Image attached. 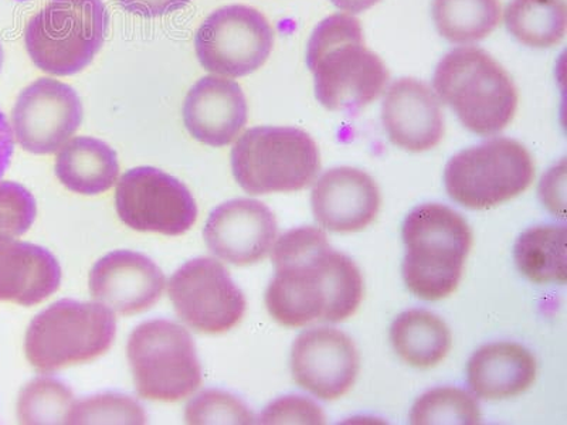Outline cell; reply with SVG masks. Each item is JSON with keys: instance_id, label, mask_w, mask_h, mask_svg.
Segmentation results:
<instances>
[{"instance_id": "obj_5", "label": "cell", "mask_w": 567, "mask_h": 425, "mask_svg": "<svg viewBox=\"0 0 567 425\" xmlns=\"http://www.w3.org/2000/svg\"><path fill=\"white\" fill-rule=\"evenodd\" d=\"M233 176L250 195L291 194L310 186L321 170L317 142L292 126L247 129L231 149Z\"/></svg>"}, {"instance_id": "obj_35", "label": "cell", "mask_w": 567, "mask_h": 425, "mask_svg": "<svg viewBox=\"0 0 567 425\" xmlns=\"http://www.w3.org/2000/svg\"><path fill=\"white\" fill-rule=\"evenodd\" d=\"M331 2L336 4L338 9L343 10V12L358 14L374 7L379 0H331Z\"/></svg>"}, {"instance_id": "obj_24", "label": "cell", "mask_w": 567, "mask_h": 425, "mask_svg": "<svg viewBox=\"0 0 567 425\" xmlns=\"http://www.w3.org/2000/svg\"><path fill=\"white\" fill-rule=\"evenodd\" d=\"M566 227H530L515 245V262L523 276L535 283H566Z\"/></svg>"}, {"instance_id": "obj_10", "label": "cell", "mask_w": 567, "mask_h": 425, "mask_svg": "<svg viewBox=\"0 0 567 425\" xmlns=\"http://www.w3.org/2000/svg\"><path fill=\"white\" fill-rule=\"evenodd\" d=\"M275 30L265 14L246 4L215 10L195 35L197 59L210 74L239 79L265 65Z\"/></svg>"}, {"instance_id": "obj_34", "label": "cell", "mask_w": 567, "mask_h": 425, "mask_svg": "<svg viewBox=\"0 0 567 425\" xmlns=\"http://www.w3.org/2000/svg\"><path fill=\"white\" fill-rule=\"evenodd\" d=\"M13 149L12 126L8 123L7 116L0 111V182H2L3 175L7 174Z\"/></svg>"}, {"instance_id": "obj_33", "label": "cell", "mask_w": 567, "mask_h": 425, "mask_svg": "<svg viewBox=\"0 0 567 425\" xmlns=\"http://www.w3.org/2000/svg\"><path fill=\"white\" fill-rule=\"evenodd\" d=\"M116 2L128 13L152 19L176 12L189 4L190 0H116Z\"/></svg>"}, {"instance_id": "obj_12", "label": "cell", "mask_w": 567, "mask_h": 425, "mask_svg": "<svg viewBox=\"0 0 567 425\" xmlns=\"http://www.w3.org/2000/svg\"><path fill=\"white\" fill-rule=\"evenodd\" d=\"M120 219L131 229L181 236L197 219V206L189 189L159 169L135 168L121 177L115 191Z\"/></svg>"}, {"instance_id": "obj_30", "label": "cell", "mask_w": 567, "mask_h": 425, "mask_svg": "<svg viewBox=\"0 0 567 425\" xmlns=\"http://www.w3.org/2000/svg\"><path fill=\"white\" fill-rule=\"evenodd\" d=\"M187 424H241L256 423L255 414L241 402L221 390H206L187 404L185 412Z\"/></svg>"}, {"instance_id": "obj_14", "label": "cell", "mask_w": 567, "mask_h": 425, "mask_svg": "<svg viewBox=\"0 0 567 425\" xmlns=\"http://www.w3.org/2000/svg\"><path fill=\"white\" fill-rule=\"evenodd\" d=\"M361 367L351 338L338 329L313 328L296 339L291 352L293 381L323 402L346 396Z\"/></svg>"}, {"instance_id": "obj_17", "label": "cell", "mask_w": 567, "mask_h": 425, "mask_svg": "<svg viewBox=\"0 0 567 425\" xmlns=\"http://www.w3.org/2000/svg\"><path fill=\"white\" fill-rule=\"evenodd\" d=\"M382 123L400 149L435 148L445 134L444 114L432 89L422 81L400 79L390 85L382 105Z\"/></svg>"}, {"instance_id": "obj_25", "label": "cell", "mask_w": 567, "mask_h": 425, "mask_svg": "<svg viewBox=\"0 0 567 425\" xmlns=\"http://www.w3.org/2000/svg\"><path fill=\"white\" fill-rule=\"evenodd\" d=\"M566 13L565 0H511L505 24L520 44L549 49L565 38Z\"/></svg>"}, {"instance_id": "obj_31", "label": "cell", "mask_w": 567, "mask_h": 425, "mask_svg": "<svg viewBox=\"0 0 567 425\" xmlns=\"http://www.w3.org/2000/svg\"><path fill=\"white\" fill-rule=\"evenodd\" d=\"M38 215L32 194L14 182H0V236L20 237L30 230Z\"/></svg>"}, {"instance_id": "obj_22", "label": "cell", "mask_w": 567, "mask_h": 425, "mask_svg": "<svg viewBox=\"0 0 567 425\" xmlns=\"http://www.w3.org/2000/svg\"><path fill=\"white\" fill-rule=\"evenodd\" d=\"M55 176L74 194H105L118 180V158L105 142L91 136H78L64 144L59 152Z\"/></svg>"}, {"instance_id": "obj_1", "label": "cell", "mask_w": 567, "mask_h": 425, "mask_svg": "<svg viewBox=\"0 0 567 425\" xmlns=\"http://www.w3.org/2000/svg\"><path fill=\"white\" fill-rule=\"evenodd\" d=\"M276 276L266 292L268 313L287 328L347 321L363 300V278L354 262L329 246L316 227H298L272 248Z\"/></svg>"}, {"instance_id": "obj_23", "label": "cell", "mask_w": 567, "mask_h": 425, "mask_svg": "<svg viewBox=\"0 0 567 425\" xmlns=\"http://www.w3.org/2000/svg\"><path fill=\"white\" fill-rule=\"evenodd\" d=\"M390 341L410 366L432 369L447 357L453 336L442 318L424 310H410L394 319Z\"/></svg>"}, {"instance_id": "obj_15", "label": "cell", "mask_w": 567, "mask_h": 425, "mask_svg": "<svg viewBox=\"0 0 567 425\" xmlns=\"http://www.w3.org/2000/svg\"><path fill=\"white\" fill-rule=\"evenodd\" d=\"M277 235L276 216L265 204L251 199L230 200L216 207L204 231L213 255L237 267L265 260Z\"/></svg>"}, {"instance_id": "obj_32", "label": "cell", "mask_w": 567, "mask_h": 425, "mask_svg": "<svg viewBox=\"0 0 567 425\" xmlns=\"http://www.w3.org/2000/svg\"><path fill=\"white\" fill-rule=\"evenodd\" d=\"M260 424H326V414L311 400L287 396L276 400L260 416Z\"/></svg>"}, {"instance_id": "obj_27", "label": "cell", "mask_w": 567, "mask_h": 425, "mask_svg": "<svg viewBox=\"0 0 567 425\" xmlns=\"http://www.w3.org/2000/svg\"><path fill=\"white\" fill-rule=\"evenodd\" d=\"M74 404V394L63 382L38 377L19 394L18 418L22 424H68Z\"/></svg>"}, {"instance_id": "obj_9", "label": "cell", "mask_w": 567, "mask_h": 425, "mask_svg": "<svg viewBox=\"0 0 567 425\" xmlns=\"http://www.w3.org/2000/svg\"><path fill=\"white\" fill-rule=\"evenodd\" d=\"M535 179L534 159L518 141L495 138L458 152L444 170L455 204L488 210L524 194Z\"/></svg>"}, {"instance_id": "obj_19", "label": "cell", "mask_w": 567, "mask_h": 425, "mask_svg": "<svg viewBox=\"0 0 567 425\" xmlns=\"http://www.w3.org/2000/svg\"><path fill=\"white\" fill-rule=\"evenodd\" d=\"M248 118L246 95L235 80L206 75L187 93L184 123L202 144L223 148L245 128Z\"/></svg>"}, {"instance_id": "obj_28", "label": "cell", "mask_w": 567, "mask_h": 425, "mask_svg": "<svg viewBox=\"0 0 567 425\" xmlns=\"http://www.w3.org/2000/svg\"><path fill=\"white\" fill-rule=\"evenodd\" d=\"M481 419L477 400L457 387L430 390L416 400L410 413V424L413 425H477Z\"/></svg>"}, {"instance_id": "obj_6", "label": "cell", "mask_w": 567, "mask_h": 425, "mask_svg": "<svg viewBox=\"0 0 567 425\" xmlns=\"http://www.w3.org/2000/svg\"><path fill=\"white\" fill-rule=\"evenodd\" d=\"M114 312L99 302L63 300L39 313L30 323L24 353L40 373L95 361L115 341Z\"/></svg>"}, {"instance_id": "obj_7", "label": "cell", "mask_w": 567, "mask_h": 425, "mask_svg": "<svg viewBox=\"0 0 567 425\" xmlns=\"http://www.w3.org/2000/svg\"><path fill=\"white\" fill-rule=\"evenodd\" d=\"M106 28L103 0H49L29 20L24 44L35 68L64 77L93 62L103 48Z\"/></svg>"}, {"instance_id": "obj_21", "label": "cell", "mask_w": 567, "mask_h": 425, "mask_svg": "<svg viewBox=\"0 0 567 425\" xmlns=\"http://www.w3.org/2000/svg\"><path fill=\"white\" fill-rule=\"evenodd\" d=\"M536 371L528 349L518 343H491L470 359L467 382L480 398L505 400L525 393L535 383Z\"/></svg>"}, {"instance_id": "obj_29", "label": "cell", "mask_w": 567, "mask_h": 425, "mask_svg": "<svg viewBox=\"0 0 567 425\" xmlns=\"http://www.w3.org/2000/svg\"><path fill=\"white\" fill-rule=\"evenodd\" d=\"M141 404L124 394L105 393L75 402L68 424H146Z\"/></svg>"}, {"instance_id": "obj_11", "label": "cell", "mask_w": 567, "mask_h": 425, "mask_svg": "<svg viewBox=\"0 0 567 425\" xmlns=\"http://www.w3.org/2000/svg\"><path fill=\"white\" fill-rule=\"evenodd\" d=\"M168 292L177 317L196 332L221 335L245 318V293L213 258L187 261L172 276Z\"/></svg>"}, {"instance_id": "obj_4", "label": "cell", "mask_w": 567, "mask_h": 425, "mask_svg": "<svg viewBox=\"0 0 567 425\" xmlns=\"http://www.w3.org/2000/svg\"><path fill=\"white\" fill-rule=\"evenodd\" d=\"M433 87L461 124L481 136L499 134L513 123L518 91L503 65L484 50L458 48L434 71Z\"/></svg>"}, {"instance_id": "obj_36", "label": "cell", "mask_w": 567, "mask_h": 425, "mask_svg": "<svg viewBox=\"0 0 567 425\" xmlns=\"http://www.w3.org/2000/svg\"><path fill=\"white\" fill-rule=\"evenodd\" d=\"M3 60H4L3 48H2V44H0V70H2V68H3Z\"/></svg>"}, {"instance_id": "obj_20", "label": "cell", "mask_w": 567, "mask_h": 425, "mask_svg": "<svg viewBox=\"0 0 567 425\" xmlns=\"http://www.w3.org/2000/svg\"><path fill=\"white\" fill-rule=\"evenodd\" d=\"M62 268L45 248L0 236V302L39 305L59 290Z\"/></svg>"}, {"instance_id": "obj_26", "label": "cell", "mask_w": 567, "mask_h": 425, "mask_svg": "<svg viewBox=\"0 0 567 425\" xmlns=\"http://www.w3.org/2000/svg\"><path fill=\"white\" fill-rule=\"evenodd\" d=\"M432 13L439 33L455 44L488 38L503 19L499 0H433Z\"/></svg>"}, {"instance_id": "obj_18", "label": "cell", "mask_w": 567, "mask_h": 425, "mask_svg": "<svg viewBox=\"0 0 567 425\" xmlns=\"http://www.w3.org/2000/svg\"><path fill=\"white\" fill-rule=\"evenodd\" d=\"M381 191L367 172L336 168L319 177L312 189L316 220L333 232L367 229L381 209Z\"/></svg>"}, {"instance_id": "obj_3", "label": "cell", "mask_w": 567, "mask_h": 425, "mask_svg": "<svg viewBox=\"0 0 567 425\" xmlns=\"http://www.w3.org/2000/svg\"><path fill=\"white\" fill-rule=\"evenodd\" d=\"M402 235L408 290L423 301L452 296L473 247V231L464 217L447 206L425 204L409 212Z\"/></svg>"}, {"instance_id": "obj_13", "label": "cell", "mask_w": 567, "mask_h": 425, "mask_svg": "<svg viewBox=\"0 0 567 425\" xmlns=\"http://www.w3.org/2000/svg\"><path fill=\"white\" fill-rule=\"evenodd\" d=\"M83 121V104L73 87L39 79L20 93L12 111L13 138L24 151L49 155L68 144Z\"/></svg>"}, {"instance_id": "obj_16", "label": "cell", "mask_w": 567, "mask_h": 425, "mask_svg": "<svg viewBox=\"0 0 567 425\" xmlns=\"http://www.w3.org/2000/svg\"><path fill=\"white\" fill-rule=\"evenodd\" d=\"M166 278L151 258L141 252H110L90 272V293L118 315L151 310L164 296Z\"/></svg>"}, {"instance_id": "obj_2", "label": "cell", "mask_w": 567, "mask_h": 425, "mask_svg": "<svg viewBox=\"0 0 567 425\" xmlns=\"http://www.w3.org/2000/svg\"><path fill=\"white\" fill-rule=\"evenodd\" d=\"M307 65L318 103L329 111L357 114L381 97L389 83L386 64L364 44L359 19L332 14L313 29Z\"/></svg>"}, {"instance_id": "obj_8", "label": "cell", "mask_w": 567, "mask_h": 425, "mask_svg": "<svg viewBox=\"0 0 567 425\" xmlns=\"http://www.w3.org/2000/svg\"><path fill=\"white\" fill-rule=\"evenodd\" d=\"M126 356L141 398L175 403L200 387L202 369L194 339L175 322L152 319L141 323L131 333Z\"/></svg>"}]
</instances>
